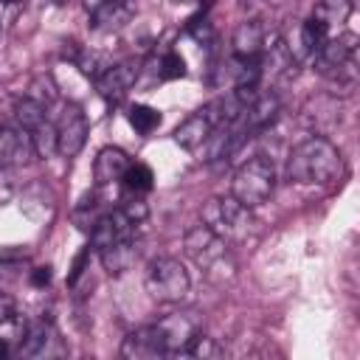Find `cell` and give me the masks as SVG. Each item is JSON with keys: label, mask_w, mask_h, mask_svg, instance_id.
Returning a JSON list of instances; mask_svg holds the SVG:
<instances>
[{"label": "cell", "mask_w": 360, "mask_h": 360, "mask_svg": "<svg viewBox=\"0 0 360 360\" xmlns=\"http://www.w3.org/2000/svg\"><path fill=\"white\" fill-rule=\"evenodd\" d=\"M51 281V267L45 264V267H34V273H31V284L34 287H45Z\"/></svg>", "instance_id": "4dcf8cb0"}, {"label": "cell", "mask_w": 360, "mask_h": 360, "mask_svg": "<svg viewBox=\"0 0 360 360\" xmlns=\"http://www.w3.org/2000/svg\"><path fill=\"white\" fill-rule=\"evenodd\" d=\"M34 155V143L22 127L0 124V169H20L31 163Z\"/></svg>", "instance_id": "30bf717a"}, {"label": "cell", "mask_w": 360, "mask_h": 360, "mask_svg": "<svg viewBox=\"0 0 360 360\" xmlns=\"http://www.w3.org/2000/svg\"><path fill=\"white\" fill-rule=\"evenodd\" d=\"M267 42V31L259 20H245L236 25L233 31V39H231V48H233V56L236 59H250V56H259L262 48Z\"/></svg>", "instance_id": "9a60e30c"}, {"label": "cell", "mask_w": 360, "mask_h": 360, "mask_svg": "<svg viewBox=\"0 0 360 360\" xmlns=\"http://www.w3.org/2000/svg\"><path fill=\"white\" fill-rule=\"evenodd\" d=\"M354 56H357V34L343 31L340 37H329L323 48L315 53V65L326 79H354Z\"/></svg>", "instance_id": "8992f818"}, {"label": "cell", "mask_w": 360, "mask_h": 360, "mask_svg": "<svg viewBox=\"0 0 360 360\" xmlns=\"http://www.w3.org/2000/svg\"><path fill=\"white\" fill-rule=\"evenodd\" d=\"M183 250H186V256L205 273L208 281L225 284L228 278H233L236 262H233V256H231V248H228V242H225L219 233H214L205 222L186 231V236H183Z\"/></svg>", "instance_id": "7a4b0ae2"}, {"label": "cell", "mask_w": 360, "mask_h": 360, "mask_svg": "<svg viewBox=\"0 0 360 360\" xmlns=\"http://www.w3.org/2000/svg\"><path fill=\"white\" fill-rule=\"evenodd\" d=\"M202 222L214 233H219L225 242H242L256 228V219H253L250 208H245L233 197H214V200H208V205L202 208Z\"/></svg>", "instance_id": "5b68a950"}, {"label": "cell", "mask_w": 360, "mask_h": 360, "mask_svg": "<svg viewBox=\"0 0 360 360\" xmlns=\"http://www.w3.org/2000/svg\"><path fill=\"white\" fill-rule=\"evenodd\" d=\"M352 11H354V0H318L312 17L332 31V28H340L352 17Z\"/></svg>", "instance_id": "e0dca14e"}, {"label": "cell", "mask_w": 360, "mask_h": 360, "mask_svg": "<svg viewBox=\"0 0 360 360\" xmlns=\"http://www.w3.org/2000/svg\"><path fill=\"white\" fill-rule=\"evenodd\" d=\"M0 3H14V0H0Z\"/></svg>", "instance_id": "d6a6232c"}, {"label": "cell", "mask_w": 360, "mask_h": 360, "mask_svg": "<svg viewBox=\"0 0 360 360\" xmlns=\"http://www.w3.org/2000/svg\"><path fill=\"white\" fill-rule=\"evenodd\" d=\"M129 236H135V222L121 208H110V211L98 214L96 222L90 225V245L96 248V253L121 239H129Z\"/></svg>", "instance_id": "9c48e42d"}, {"label": "cell", "mask_w": 360, "mask_h": 360, "mask_svg": "<svg viewBox=\"0 0 360 360\" xmlns=\"http://www.w3.org/2000/svg\"><path fill=\"white\" fill-rule=\"evenodd\" d=\"M14 118H17V127H22V129L28 132V129H34L37 124H42V121L48 118V110H45V104L37 101L34 96H25V98H20V101L14 104Z\"/></svg>", "instance_id": "ffe728a7"}, {"label": "cell", "mask_w": 360, "mask_h": 360, "mask_svg": "<svg viewBox=\"0 0 360 360\" xmlns=\"http://www.w3.org/2000/svg\"><path fill=\"white\" fill-rule=\"evenodd\" d=\"M138 82V65L135 62H118V65H110L98 79H96V90L104 101L110 104H118L129 90L132 84Z\"/></svg>", "instance_id": "8fae6325"}, {"label": "cell", "mask_w": 360, "mask_h": 360, "mask_svg": "<svg viewBox=\"0 0 360 360\" xmlns=\"http://www.w3.org/2000/svg\"><path fill=\"white\" fill-rule=\"evenodd\" d=\"M188 34H191L200 45H211V42H214V28L208 25V20H191Z\"/></svg>", "instance_id": "83f0119b"}, {"label": "cell", "mask_w": 360, "mask_h": 360, "mask_svg": "<svg viewBox=\"0 0 360 360\" xmlns=\"http://www.w3.org/2000/svg\"><path fill=\"white\" fill-rule=\"evenodd\" d=\"M332 37V31L321 22V20H315V17H309L304 25H301V45H304V51L309 53V56H315L321 48H323V42Z\"/></svg>", "instance_id": "7402d4cb"}, {"label": "cell", "mask_w": 360, "mask_h": 360, "mask_svg": "<svg viewBox=\"0 0 360 360\" xmlns=\"http://www.w3.org/2000/svg\"><path fill=\"white\" fill-rule=\"evenodd\" d=\"M143 287L146 292L160 301V304H177L186 298L188 287H191V278H188V270L183 267L180 259L174 256H158L146 264V276H143Z\"/></svg>", "instance_id": "277c9868"}, {"label": "cell", "mask_w": 360, "mask_h": 360, "mask_svg": "<svg viewBox=\"0 0 360 360\" xmlns=\"http://www.w3.org/2000/svg\"><path fill=\"white\" fill-rule=\"evenodd\" d=\"M121 186H124V191H129V194H146V191H152V186H155V174H152V169L146 166V163H129L127 166V172H124V177H121Z\"/></svg>", "instance_id": "d6986e66"}, {"label": "cell", "mask_w": 360, "mask_h": 360, "mask_svg": "<svg viewBox=\"0 0 360 360\" xmlns=\"http://www.w3.org/2000/svg\"><path fill=\"white\" fill-rule=\"evenodd\" d=\"M121 357H127V360H158V357H166V349H163L158 326L149 323V326H141V329L129 332L124 338V343H121Z\"/></svg>", "instance_id": "7c38bea8"}, {"label": "cell", "mask_w": 360, "mask_h": 360, "mask_svg": "<svg viewBox=\"0 0 360 360\" xmlns=\"http://www.w3.org/2000/svg\"><path fill=\"white\" fill-rule=\"evenodd\" d=\"M14 312H17L14 298H11V295H6V292H0V323H8V321L14 318Z\"/></svg>", "instance_id": "f546056e"}, {"label": "cell", "mask_w": 360, "mask_h": 360, "mask_svg": "<svg viewBox=\"0 0 360 360\" xmlns=\"http://www.w3.org/2000/svg\"><path fill=\"white\" fill-rule=\"evenodd\" d=\"M186 354L200 357V360H217V357H225V349H222L214 338H208V335L200 332V335L191 340V346L186 349Z\"/></svg>", "instance_id": "d4e9b609"}, {"label": "cell", "mask_w": 360, "mask_h": 360, "mask_svg": "<svg viewBox=\"0 0 360 360\" xmlns=\"http://www.w3.org/2000/svg\"><path fill=\"white\" fill-rule=\"evenodd\" d=\"M53 127H56V152L62 158H76L84 149L87 135H90V124H87V115L82 112V107L65 104Z\"/></svg>", "instance_id": "ba28073f"}, {"label": "cell", "mask_w": 360, "mask_h": 360, "mask_svg": "<svg viewBox=\"0 0 360 360\" xmlns=\"http://www.w3.org/2000/svg\"><path fill=\"white\" fill-rule=\"evenodd\" d=\"M98 259H101V264H104V270L110 276H124L135 264V259H138V239L135 236L121 239V242L98 250Z\"/></svg>", "instance_id": "2e32d148"}, {"label": "cell", "mask_w": 360, "mask_h": 360, "mask_svg": "<svg viewBox=\"0 0 360 360\" xmlns=\"http://www.w3.org/2000/svg\"><path fill=\"white\" fill-rule=\"evenodd\" d=\"M28 138H31V143H34V152L39 155V158H51L53 152H56V127L45 118L42 124H37L34 129H28Z\"/></svg>", "instance_id": "603a6c76"}, {"label": "cell", "mask_w": 360, "mask_h": 360, "mask_svg": "<svg viewBox=\"0 0 360 360\" xmlns=\"http://www.w3.org/2000/svg\"><path fill=\"white\" fill-rule=\"evenodd\" d=\"M6 354H8V343H6V340H3V338H0V360H3V357H6Z\"/></svg>", "instance_id": "1f68e13d"}, {"label": "cell", "mask_w": 360, "mask_h": 360, "mask_svg": "<svg viewBox=\"0 0 360 360\" xmlns=\"http://www.w3.org/2000/svg\"><path fill=\"white\" fill-rule=\"evenodd\" d=\"M90 25L96 31H115L132 20V6L127 0H84Z\"/></svg>", "instance_id": "4fadbf2b"}, {"label": "cell", "mask_w": 360, "mask_h": 360, "mask_svg": "<svg viewBox=\"0 0 360 360\" xmlns=\"http://www.w3.org/2000/svg\"><path fill=\"white\" fill-rule=\"evenodd\" d=\"M340 149L323 138V135H312L307 141H301L290 158H287V180L309 186V183H332L340 174Z\"/></svg>", "instance_id": "6da1fadb"}, {"label": "cell", "mask_w": 360, "mask_h": 360, "mask_svg": "<svg viewBox=\"0 0 360 360\" xmlns=\"http://www.w3.org/2000/svg\"><path fill=\"white\" fill-rule=\"evenodd\" d=\"M135 225L138 222H143L146 217H149V208H146V202H143V197L141 194H129V191H124L121 194V205H118Z\"/></svg>", "instance_id": "4316f807"}, {"label": "cell", "mask_w": 360, "mask_h": 360, "mask_svg": "<svg viewBox=\"0 0 360 360\" xmlns=\"http://www.w3.org/2000/svg\"><path fill=\"white\" fill-rule=\"evenodd\" d=\"M51 338H53L51 323H45V321L28 323V329H25V335H22V340H20V354H25V357L45 354V349H48V340H51Z\"/></svg>", "instance_id": "ac0fdd59"}, {"label": "cell", "mask_w": 360, "mask_h": 360, "mask_svg": "<svg viewBox=\"0 0 360 360\" xmlns=\"http://www.w3.org/2000/svg\"><path fill=\"white\" fill-rule=\"evenodd\" d=\"M87 259H90V248H84V250L76 256V262H73V270H70V276H68V284H76V281H79V276L84 273V264H87Z\"/></svg>", "instance_id": "f1b7e54d"}, {"label": "cell", "mask_w": 360, "mask_h": 360, "mask_svg": "<svg viewBox=\"0 0 360 360\" xmlns=\"http://www.w3.org/2000/svg\"><path fill=\"white\" fill-rule=\"evenodd\" d=\"M183 76H186V62H183V56H180L177 51H169V53L160 59V65H158V79L172 82V79H183Z\"/></svg>", "instance_id": "484cf974"}, {"label": "cell", "mask_w": 360, "mask_h": 360, "mask_svg": "<svg viewBox=\"0 0 360 360\" xmlns=\"http://www.w3.org/2000/svg\"><path fill=\"white\" fill-rule=\"evenodd\" d=\"M155 326H158V332H160L166 357H172V354H186V349L191 346V340L202 332V321H200V315L191 312V309L169 312V315L158 318Z\"/></svg>", "instance_id": "52a82bcc"}, {"label": "cell", "mask_w": 360, "mask_h": 360, "mask_svg": "<svg viewBox=\"0 0 360 360\" xmlns=\"http://www.w3.org/2000/svg\"><path fill=\"white\" fill-rule=\"evenodd\" d=\"M127 121L138 135H149L160 127V110H155L149 104H132L127 112Z\"/></svg>", "instance_id": "44dd1931"}, {"label": "cell", "mask_w": 360, "mask_h": 360, "mask_svg": "<svg viewBox=\"0 0 360 360\" xmlns=\"http://www.w3.org/2000/svg\"><path fill=\"white\" fill-rule=\"evenodd\" d=\"M129 155L121 146H104L98 149L96 160H93V180L96 186H110V183H121L127 166H129Z\"/></svg>", "instance_id": "5bb4252c"}, {"label": "cell", "mask_w": 360, "mask_h": 360, "mask_svg": "<svg viewBox=\"0 0 360 360\" xmlns=\"http://www.w3.org/2000/svg\"><path fill=\"white\" fill-rule=\"evenodd\" d=\"M276 188V169L270 163V158L264 155H253L248 158L231 180V197L239 200L245 208H259L270 200Z\"/></svg>", "instance_id": "3957f363"}, {"label": "cell", "mask_w": 360, "mask_h": 360, "mask_svg": "<svg viewBox=\"0 0 360 360\" xmlns=\"http://www.w3.org/2000/svg\"><path fill=\"white\" fill-rule=\"evenodd\" d=\"M73 62H76V68H79L87 79H93V82L110 68V59H107L101 51H79V53L73 56Z\"/></svg>", "instance_id": "cb8c5ba5"}]
</instances>
